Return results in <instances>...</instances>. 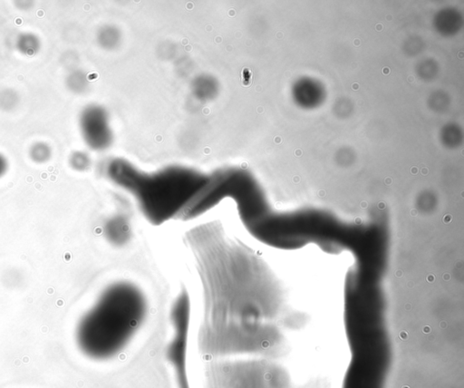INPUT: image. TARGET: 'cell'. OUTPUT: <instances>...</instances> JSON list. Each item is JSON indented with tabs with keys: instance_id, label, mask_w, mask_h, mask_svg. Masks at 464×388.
<instances>
[{
	"instance_id": "cell-1",
	"label": "cell",
	"mask_w": 464,
	"mask_h": 388,
	"mask_svg": "<svg viewBox=\"0 0 464 388\" xmlns=\"http://www.w3.org/2000/svg\"><path fill=\"white\" fill-rule=\"evenodd\" d=\"M384 276L353 268L345 286V323L352 358L344 388H385L392 363Z\"/></svg>"
},
{
	"instance_id": "cell-2",
	"label": "cell",
	"mask_w": 464,
	"mask_h": 388,
	"mask_svg": "<svg viewBox=\"0 0 464 388\" xmlns=\"http://www.w3.org/2000/svg\"><path fill=\"white\" fill-rule=\"evenodd\" d=\"M147 313L142 289L129 282H114L79 321L75 334L79 349L95 360L115 357L133 340Z\"/></svg>"
},
{
	"instance_id": "cell-3",
	"label": "cell",
	"mask_w": 464,
	"mask_h": 388,
	"mask_svg": "<svg viewBox=\"0 0 464 388\" xmlns=\"http://www.w3.org/2000/svg\"><path fill=\"white\" fill-rule=\"evenodd\" d=\"M107 171L114 182L134 194L142 214L154 226L180 218L208 182L195 170L169 168L144 175L120 161L112 162Z\"/></svg>"
},
{
	"instance_id": "cell-4",
	"label": "cell",
	"mask_w": 464,
	"mask_h": 388,
	"mask_svg": "<svg viewBox=\"0 0 464 388\" xmlns=\"http://www.w3.org/2000/svg\"><path fill=\"white\" fill-rule=\"evenodd\" d=\"M80 125L86 143L94 150L107 146V140L101 132V114L95 107L87 108L81 115Z\"/></svg>"
},
{
	"instance_id": "cell-5",
	"label": "cell",
	"mask_w": 464,
	"mask_h": 388,
	"mask_svg": "<svg viewBox=\"0 0 464 388\" xmlns=\"http://www.w3.org/2000/svg\"><path fill=\"white\" fill-rule=\"evenodd\" d=\"M15 46L21 55L32 57L39 53L42 48V41L36 33L22 32L16 37Z\"/></svg>"
},
{
	"instance_id": "cell-6",
	"label": "cell",
	"mask_w": 464,
	"mask_h": 388,
	"mask_svg": "<svg viewBox=\"0 0 464 388\" xmlns=\"http://www.w3.org/2000/svg\"><path fill=\"white\" fill-rule=\"evenodd\" d=\"M28 156L33 163L36 164H45L51 160L53 149L51 145L47 142L37 141L32 143L29 147Z\"/></svg>"
},
{
	"instance_id": "cell-7",
	"label": "cell",
	"mask_w": 464,
	"mask_h": 388,
	"mask_svg": "<svg viewBox=\"0 0 464 388\" xmlns=\"http://www.w3.org/2000/svg\"><path fill=\"white\" fill-rule=\"evenodd\" d=\"M20 103L19 94L11 88L0 89V111L11 113L16 110Z\"/></svg>"
},
{
	"instance_id": "cell-8",
	"label": "cell",
	"mask_w": 464,
	"mask_h": 388,
	"mask_svg": "<svg viewBox=\"0 0 464 388\" xmlns=\"http://www.w3.org/2000/svg\"><path fill=\"white\" fill-rule=\"evenodd\" d=\"M68 163L73 170L83 171L88 169L90 165V159L86 153L76 150L72 153L71 155L69 156Z\"/></svg>"
},
{
	"instance_id": "cell-9",
	"label": "cell",
	"mask_w": 464,
	"mask_h": 388,
	"mask_svg": "<svg viewBox=\"0 0 464 388\" xmlns=\"http://www.w3.org/2000/svg\"><path fill=\"white\" fill-rule=\"evenodd\" d=\"M85 75L80 71H72L66 78L67 89L72 93H81L85 84Z\"/></svg>"
},
{
	"instance_id": "cell-10",
	"label": "cell",
	"mask_w": 464,
	"mask_h": 388,
	"mask_svg": "<svg viewBox=\"0 0 464 388\" xmlns=\"http://www.w3.org/2000/svg\"><path fill=\"white\" fill-rule=\"evenodd\" d=\"M8 168H9V163H8L7 156L3 155L2 153H0V179L7 175Z\"/></svg>"
},
{
	"instance_id": "cell-11",
	"label": "cell",
	"mask_w": 464,
	"mask_h": 388,
	"mask_svg": "<svg viewBox=\"0 0 464 388\" xmlns=\"http://www.w3.org/2000/svg\"><path fill=\"white\" fill-rule=\"evenodd\" d=\"M16 7H17L18 9L22 10V11H28L30 8L34 6L33 5V2L31 1H16Z\"/></svg>"
}]
</instances>
